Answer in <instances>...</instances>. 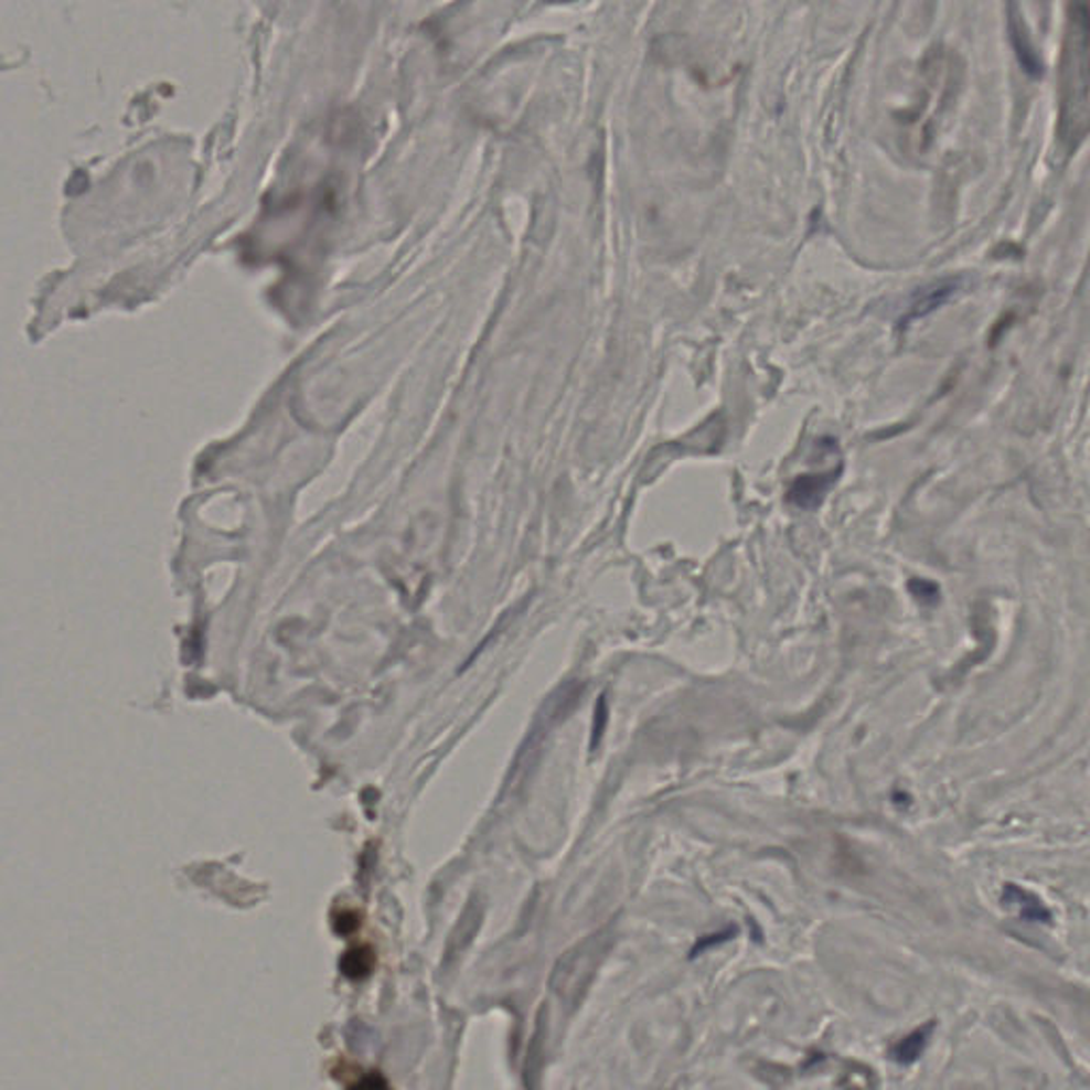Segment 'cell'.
<instances>
[{"instance_id":"obj_1","label":"cell","mask_w":1090,"mask_h":1090,"mask_svg":"<svg viewBox=\"0 0 1090 1090\" xmlns=\"http://www.w3.org/2000/svg\"><path fill=\"white\" fill-rule=\"evenodd\" d=\"M1090 128V7H1067L1059 68V139L1073 152Z\"/></svg>"},{"instance_id":"obj_2","label":"cell","mask_w":1090,"mask_h":1090,"mask_svg":"<svg viewBox=\"0 0 1090 1090\" xmlns=\"http://www.w3.org/2000/svg\"><path fill=\"white\" fill-rule=\"evenodd\" d=\"M1023 18L1025 15L1020 13V9L1016 4L1007 7V32H1009V41H1012V47L1016 52V58L1020 62L1023 71L1033 79H1037L1044 73V62L1035 52V45L1030 41V34Z\"/></svg>"},{"instance_id":"obj_3","label":"cell","mask_w":1090,"mask_h":1090,"mask_svg":"<svg viewBox=\"0 0 1090 1090\" xmlns=\"http://www.w3.org/2000/svg\"><path fill=\"white\" fill-rule=\"evenodd\" d=\"M842 469H844V464L833 469V471L797 478L788 488V501L801 510H816L818 505L822 503V499L826 496V492L831 490V485L840 480Z\"/></svg>"},{"instance_id":"obj_4","label":"cell","mask_w":1090,"mask_h":1090,"mask_svg":"<svg viewBox=\"0 0 1090 1090\" xmlns=\"http://www.w3.org/2000/svg\"><path fill=\"white\" fill-rule=\"evenodd\" d=\"M1001 906L1025 922H1044L1046 925L1052 920V911L1048 909V906L1035 893H1030L1023 886H1016V884H1005V888L1001 893Z\"/></svg>"},{"instance_id":"obj_5","label":"cell","mask_w":1090,"mask_h":1090,"mask_svg":"<svg viewBox=\"0 0 1090 1090\" xmlns=\"http://www.w3.org/2000/svg\"><path fill=\"white\" fill-rule=\"evenodd\" d=\"M957 290H959V281L957 279H945V281H939V284H933V286L925 288L916 297L913 304H911V309H909V313L906 316V322L925 318L927 313L936 311L939 304L945 303Z\"/></svg>"},{"instance_id":"obj_6","label":"cell","mask_w":1090,"mask_h":1090,"mask_svg":"<svg viewBox=\"0 0 1090 1090\" xmlns=\"http://www.w3.org/2000/svg\"><path fill=\"white\" fill-rule=\"evenodd\" d=\"M933 1033V1023L920 1027V1029L909 1033L908 1037H904L895 1048H893V1059L897 1062H913L922 1055V1050L927 1048L929 1044V1037Z\"/></svg>"},{"instance_id":"obj_7","label":"cell","mask_w":1090,"mask_h":1090,"mask_svg":"<svg viewBox=\"0 0 1090 1090\" xmlns=\"http://www.w3.org/2000/svg\"><path fill=\"white\" fill-rule=\"evenodd\" d=\"M909 592L913 595V599L920 603V606L933 607L938 606L939 601V586L929 581V579H911L908 584Z\"/></svg>"},{"instance_id":"obj_8","label":"cell","mask_w":1090,"mask_h":1090,"mask_svg":"<svg viewBox=\"0 0 1090 1090\" xmlns=\"http://www.w3.org/2000/svg\"><path fill=\"white\" fill-rule=\"evenodd\" d=\"M607 714H609V709H607V697L606 695H601L599 701H597L595 720H592V730H590V750L592 752L599 748V744H601V739L606 735Z\"/></svg>"},{"instance_id":"obj_9","label":"cell","mask_w":1090,"mask_h":1090,"mask_svg":"<svg viewBox=\"0 0 1090 1090\" xmlns=\"http://www.w3.org/2000/svg\"><path fill=\"white\" fill-rule=\"evenodd\" d=\"M352 1090H388V1089H386V1084H384V1082H382V1080H380L377 1076H368V1078H364L363 1082H361V1084H359L356 1089H352Z\"/></svg>"}]
</instances>
